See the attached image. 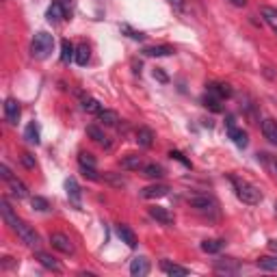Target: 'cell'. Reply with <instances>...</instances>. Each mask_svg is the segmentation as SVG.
Segmentation results:
<instances>
[{"label":"cell","instance_id":"1","mask_svg":"<svg viewBox=\"0 0 277 277\" xmlns=\"http://www.w3.org/2000/svg\"><path fill=\"white\" fill-rule=\"evenodd\" d=\"M0 212H3L5 223L17 234V236H20V240L24 242V245H29V247H39V242H41L39 234L35 232L29 223H24L22 219H17V214L11 210V206H9L7 199H3V202H0Z\"/></svg>","mask_w":277,"mask_h":277},{"label":"cell","instance_id":"2","mask_svg":"<svg viewBox=\"0 0 277 277\" xmlns=\"http://www.w3.org/2000/svg\"><path fill=\"white\" fill-rule=\"evenodd\" d=\"M230 182H232V186H234V193H236V197L240 199L242 204L256 206V204L262 202V193H260V188L254 186L251 182L242 180V178H236V176H230Z\"/></svg>","mask_w":277,"mask_h":277},{"label":"cell","instance_id":"3","mask_svg":"<svg viewBox=\"0 0 277 277\" xmlns=\"http://www.w3.org/2000/svg\"><path fill=\"white\" fill-rule=\"evenodd\" d=\"M52 50H54V37L46 31H39L31 41V54L35 59L43 61V59H48L52 54Z\"/></svg>","mask_w":277,"mask_h":277},{"label":"cell","instance_id":"4","mask_svg":"<svg viewBox=\"0 0 277 277\" xmlns=\"http://www.w3.org/2000/svg\"><path fill=\"white\" fill-rule=\"evenodd\" d=\"M188 204H190V208H195V210L202 212V214H216V212H219V206H216V202H214L212 197H208V195L190 197Z\"/></svg>","mask_w":277,"mask_h":277},{"label":"cell","instance_id":"5","mask_svg":"<svg viewBox=\"0 0 277 277\" xmlns=\"http://www.w3.org/2000/svg\"><path fill=\"white\" fill-rule=\"evenodd\" d=\"M50 245L54 247L57 251H61V254H67V256H72L74 254V242L69 240V236H65V234H61V232H54V234H50Z\"/></svg>","mask_w":277,"mask_h":277},{"label":"cell","instance_id":"6","mask_svg":"<svg viewBox=\"0 0 277 277\" xmlns=\"http://www.w3.org/2000/svg\"><path fill=\"white\" fill-rule=\"evenodd\" d=\"M214 271L219 275H236L240 273V264L234 258H221L214 262Z\"/></svg>","mask_w":277,"mask_h":277},{"label":"cell","instance_id":"7","mask_svg":"<svg viewBox=\"0 0 277 277\" xmlns=\"http://www.w3.org/2000/svg\"><path fill=\"white\" fill-rule=\"evenodd\" d=\"M20 115H22L20 102H17V100H13V98L5 100V119L9 121V124H11V126H15V124H17V119H20Z\"/></svg>","mask_w":277,"mask_h":277},{"label":"cell","instance_id":"8","mask_svg":"<svg viewBox=\"0 0 277 277\" xmlns=\"http://www.w3.org/2000/svg\"><path fill=\"white\" fill-rule=\"evenodd\" d=\"M35 260L43 266V268H48V271H54V273H61L63 268H61V264H59V260L57 258H52L50 254H43V251H37L35 254Z\"/></svg>","mask_w":277,"mask_h":277},{"label":"cell","instance_id":"9","mask_svg":"<svg viewBox=\"0 0 277 277\" xmlns=\"http://www.w3.org/2000/svg\"><path fill=\"white\" fill-rule=\"evenodd\" d=\"M46 17L50 22H61L63 17H67V11H65V7L61 0H52V5L48 7V11H46Z\"/></svg>","mask_w":277,"mask_h":277},{"label":"cell","instance_id":"10","mask_svg":"<svg viewBox=\"0 0 277 277\" xmlns=\"http://www.w3.org/2000/svg\"><path fill=\"white\" fill-rule=\"evenodd\" d=\"M169 186L167 184H152V186H145L141 190V195L145 199H158V197H164V195H169Z\"/></svg>","mask_w":277,"mask_h":277},{"label":"cell","instance_id":"11","mask_svg":"<svg viewBox=\"0 0 277 277\" xmlns=\"http://www.w3.org/2000/svg\"><path fill=\"white\" fill-rule=\"evenodd\" d=\"M65 190H67V197H69V202H72L76 208H80V186H78V182L74 178H69L65 180Z\"/></svg>","mask_w":277,"mask_h":277},{"label":"cell","instance_id":"12","mask_svg":"<svg viewBox=\"0 0 277 277\" xmlns=\"http://www.w3.org/2000/svg\"><path fill=\"white\" fill-rule=\"evenodd\" d=\"M130 273L136 275V277H145L150 273V260L147 258H134L132 262H130Z\"/></svg>","mask_w":277,"mask_h":277},{"label":"cell","instance_id":"13","mask_svg":"<svg viewBox=\"0 0 277 277\" xmlns=\"http://www.w3.org/2000/svg\"><path fill=\"white\" fill-rule=\"evenodd\" d=\"M150 216H152V219H156L158 223H162V225H171L173 223V214L167 210V208H160V206H152L150 208Z\"/></svg>","mask_w":277,"mask_h":277},{"label":"cell","instance_id":"14","mask_svg":"<svg viewBox=\"0 0 277 277\" xmlns=\"http://www.w3.org/2000/svg\"><path fill=\"white\" fill-rule=\"evenodd\" d=\"M228 136H230L238 147H247V143H249L247 132H242L240 128H236V124H230V126H228Z\"/></svg>","mask_w":277,"mask_h":277},{"label":"cell","instance_id":"15","mask_svg":"<svg viewBox=\"0 0 277 277\" xmlns=\"http://www.w3.org/2000/svg\"><path fill=\"white\" fill-rule=\"evenodd\" d=\"M208 93L214 95V98H219V100H225V98H230L232 95V87L223 85V82H210L208 85Z\"/></svg>","mask_w":277,"mask_h":277},{"label":"cell","instance_id":"16","mask_svg":"<svg viewBox=\"0 0 277 277\" xmlns=\"http://www.w3.org/2000/svg\"><path fill=\"white\" fill-rule=\"evenodd\" d=\"M117 236L121 238V242H126L128 247H136V234L130 230L128 225H124V223L117 225Z\"/></svg>","mask_w":277,"mask_h":277},{"label":"cell","instance_id":"17","mask_svg":"<svg viewBox=\"0 0 277 277\" xmlns=\"http://www.w3.org/2000/svg\"><path fill=\"white\" fill-rule=\"evenodd\" d=\"M262 134H264V138H268V143L277 145V121L275 119L262 121Z\"/></svg>","mask_w":277,"mask_h":277},{"label":"cell","instance_id":"18","mask_svg":"<svg viewBox=\"0 0 277 277\" xmlns=\"http://www.w3.org/2000/svg\"><path fill=\"white\" fill-rule=\"evenodd\" d=\"M160 268H162V273H167V275H178V277H184V275L190 273L186 266L173 264V262H169V260H162V262H160Z\"/></svg>","mask_w":277,"mask_h":277},{"label":"cell","instance_id":"19","mask_svg":"<svg viewBox=\"0 0 277 277\" xmlns=\"http://www.w3.org/2000/svg\"><path fill=\"white\" fill-rule=\"evenodd\" d=\"M119 164H121V169H126V171H136V169H143V162H141V158H138V156H134V154H128V156H124V158L119 160Z\"/></svg>","mask_w":277,"mask_h":277},{"label":"cell","instance_id":"20","mask_svg":"<svg viewBox=\"0 0 277 277\" xmlns=\"http://www.w3.org/2000/svg\"><path fill=\"white\" fill-rule=\"evenodd\" d=\"M143 176L150 178V180H160L164 178V167L162 164H156V162H150L143 167Z\"/></svg>","mask_w":277,"mask_h":277},{"label":"cell","instance_id":"21","mask_svg":"<svg viewBox=\"0 0 277 277\" xmlns=\"http://www.w3.org/2000/svg\"><path fill=\"white\" fill-rule=\"evenodd\" d=\"M136 143L141 145V147H152V143H154V132L150 128H138L136 130Z\"/></svg>","mask_w":277,"mask_h":277},{"label":"cell","instance_id":"22","mask_svg":"<svg viewBox=\"0 0 277 277\" xmlns=\"http://www.w3.org/2000/svg\"><path fill=\"white\" fill-rule=\"evenodd\" d=\"M9 188H11V193H13L17 199L29 197V188H26L24 182H20L17 178H11V180H9Z\"/></svg>","mask_w":277,"mask_h":277},{"label":"cell","instance_id":"23","mask_svg":"<svg viewBox=\"0 0 277 277\" xmlns=\"http://www.w3.org/2000/svg\"><path fill=\"white\" fill-rule=\"evenodd\" d=\"M260 13H262L264 22L271 26L273 33L277 35V9H273V7H262V9H260Z\"/></svg>","mask_w":277,"mask_h":277},{"label":"cell","instance_id":"24","mask_svg":"<svg viewBox=\"0 0 277 277\" xmlns=\"http://www.w3.org/2000/svg\"><path fill=\"white\" fill-rule=\"evenodd\" d=\"M24 138H26V141H29L31 145H39V141H41V138H39V126L35 124V121H31V124L26 126Z\"/></svg>","mask_w":277,"mask_h":277},{"label":"cell","instance_id":"25","mask_svg":"<svg viewBox=\"0 0 277 277\" xmlns=\"http://www.w3.org/2000/svg\"><path fill=\"white\" fill-rule=\"evenodd\" d=\"M102 180H104V182H108L110 186H117V188H124V186L128 184V180H126L124 176H121V173H113V171H106V173H104Z\"/></svg>","mask_w":277,"mask_h":277},{"label":"cell","instance_id":"26","mask_svg":"<svg viewBox=\"0 0 277 277\" xmlns=\"http://www.w3.org/2000/svg\"><path fill=\"white\" fill-rule=\"evenodd\" d=\"M173 50L171 46H150V48H145L143 50V54L145 57H169V54H173Z\"/></svg>","mask_w":277,"mask_h":277},{"label":"cell","instance_id":"27","mask_svg":"<svg viewBox=\"0 0 277 277\" xmlns=\"http://www.w3.org/2000/svg\"><path fill=\"white\" fill-rule=\"evenodd\" d=\"M89 59H91V50L87 43H80V46L76 48V54H74V61L78 65H87L89 63Z\"/></svg>","mask_w":277,"mask_h":277},{"label":"cell","instance_id":"28","mask_svg":"<svg viewBox=\"0 0 277 277\" xmlns=\"http://www.w3.org/2000/svg\"><path fill=\"white\" fill-rule=\"evenodd\" d=\"M225 242L221 238H208L202 242V251H206V254H216V251H221L223 249Z\"/></svg>","mask_w":277,"mask_h":277},{"label":"cell","instance_id":"29","mask_svg":"<svg viewBox=\"0 0 277 277\" xmlns=\"http://www.w3.org/2000/svg\"><path fill=\"white\" fill-rule=\"evenodd\" d=\"M262 271H268V273H277V258H271V256H262V258H258V262H256Z\"/></svg>","mask_w":277,"mask_h":277},{"label":"cell","instance_id":"30","mask_svg":"<svg viewBox=\"0 0 277 277\" xmlns=\"http://www.w3.org/2000/svg\"><path fill=\"white\" fill-rule=\"evenodd\" d=\"M98 117H100V121H102L104 126H117L119 124V115H117L115 110H106V108H104Z\"/></svg>","mask_w":277,"mask_h":277},{"label":"cell","instance_id":"31","mask_svg":"<svg viewBox=\"0 0 277 277\" xmlns=\"http://www.w3.org/2000/svg\"><path fill=\"white\" fill-rule=\"evenodd\" d=\"M82 108H85L87 113H93V115H100V113L104 110L102 104L95 100V98H85V100H82Z\"/></svg>","mask_w":277,"mask_h":277},{"label":"cell","instance_id":"32","mask_svg":"<svg viewBox=\"0 0 277 277\" xmlns=\"http://www.w3.org/2000/svg\"><path fill=\"white\" fill-rule=\"evenodd\" d=\"M78 164H80V167H91V169H95V167H98V160H95L93 154L80 152V154H78Z\"/></svg>","mask_w":277,"mask_h":277},{"label":"cell","instance_id":"33","mask_svg":"<svg viewBox=\"0 0 277 277\" xmlns=\"http://www.w3.org/2000/svg\"><path fill=\"white\" fill-rule=\"evenodd\" d=\"M74 54H76V48L72 46V43H69L67 39L61 41V61H63V63H67V61L72 59Z\"/></svg>","mask_w":277,"mask_h":277},{"label":"cell","instance_id":"34","mask_svg":"<svg viewBox=\"0 0 277 277\" xmlns=\"http://www.w3.org/2000/svg\"><path fill=\"white\" fill-rule=\"evenodd\" d=\"M204 106H206V108H210L212 113H221V110H223L221 100H219V98H214V95H210V93H208L206 98H204Z\"/></svg>","mask_w":277,"mask_h":277},{"label":"cell","instance_id":"35","mask_svg":"<svg viewBox=\"0 0 277 277\" xmlns=\"http://www.w3.org/2000/svg\"><path fill=\"white\" fill-rule=\"evenodd\" d=\"M119 29H121V33H126L130 39H136V41H143V39H145V33H141V31H134L130 24H121Z\"/></svg>","mask_w":277,"mask_h":277},{"label":"cell","instance_id":"36","mask_svg":"<svg viewBox=\"0 0 277 277\" xmlns=\"http://www.w3.org/2000/svg\"><path fill=\"white\" fill-rule=\"evenodd\" d=\"M87 134H89L95 143H102V145L106 143V136H104V132H102L98 126H87Z\"/></svg>","mask_w":277,"mask_h":277},{"label":"cell","instance_id":"37","mask_svg":"<svg viewBox=\"0 0 277 277\" xmlns=\"http://www.w3.org/2000/svg\"><path fill=\"white\" fill-rule=\"evenodd\" d=\"M20 158H22V164H24L26 169H35V164H37V160H35V156H33V154H29V152H24V154L20 156Z\"/></svg>","mask_w":277,"mask_h":277},{"label":"cell","instance_id":"38","mask_svg":"<svg viewBox=\"0 0 277 277\" xmlns=\"http://www.w3.org/2000/svg\"><path fill=\"white\" fill-rule=\"evenodd\" d=\"M31 202H33V208H35V210H41V212H46L48 210V202H46V199H43V197H33L31 199Z\"/></svg>","mask_w":277,"mask_h":277},{"label":"cell","instance_id":"39","mask_svg":"<svg viewBox=\"0 0 277 277\" xmlns=\"http://www.w3.org/2000/svg\"><path fill=\"white\" fill-rule=\"evenodd\" d=\"M167 3L176 9V11H180V13L186 11V0H167Z\"/></svg>","mask_w":277,"mask_h":277},{"label":"cell","instance_id":"40","mask_svg":"<svg viewBox=\"0 0 277 277\" xmlns=\"http://www.w3.org/2000/svg\"><path fill=\"white\" fill-rule=\"evenodd\" d=\"M80 171H82V176H85V178H89V180H100L98 171L91 169V167H80Z\"/></svg>","mask_w":277,"mask_h":277},{"label":"cell","instance_id":"41","mask_svg":"<svg viewBox=\"0 0 277 277\" xmlns=\"http://www.w3.org/2000/svg\"><path fill=\"white\" fill-rule=\"evenodd\" d=\"M0 178H3V180H11L13 176H11V171H9V167H7V164H0Z\"/></svg>","mask_w":277,"mask_h":277},{"label":"cell","instance_id":"42","mask_svg":"<svg viewBox=\"0 0 277 277\" xmlns=\"http://www.w3.org/2000/svg\"><path fill=\"white\" fill-rule=\"evenodd\" d=\"M63 3V7H65V11H67V15H72V11H74V7H76V0H61Z\"/></svg>","mask_w":277,"mask_h":277},{"label":"cell","instance_id":"43","mask_svg":"<svg viewBox=\"0 0 277 277\" xmlns=\"http://www.w3.org/2000/svg\"><path fill=\"white\" fill-rule=\"evenodd\" d=\"M169 156H171V158H176V160H180L182 164H186V167H190V160H186V158H184V156H182L180 152H171Z\"/></svg>","mask_w":277,"mask_h":277},{"label":"cell","instance_id":"44","mask_svg":"<svg viewBox=\"0 0 277 277\" xmlns=\"http://www.w3.org/2000/svg\"><path fill=\"white\" fill-rule=\"evenodd\" d=\"M230 3H232L234 7H245V5H247V0H230Z\"/></svg>","mask_w":277,"mask_h":277},{"label":"cell","instance_id":"45","mask_svg":"<svg viewBox=\"0 0 277 277\" xmlns=\"http://www.w3.org/2000/svg\"><path fill=\"white\" fill-rule=\"evenodd\" d=\"M268 249L275 251V254H277V240H268Z\"/></svg>","mask_w":277,"mask_h":277},{"label":"cell","instance_id":"46","mask_svg":"<svg viewBox=\"0 0 277 277\" xmlns=\"http://www.w3.org/2000/svg\"><path fill=\"white\" fill-rule=\"evenodd\" d=\"M154 76H158V78H160V80H162V82H164V80H167V76H164V74L160 72V69H156V72H154Z\"/></svg>","mask_w":277,"mask_h":277},{"label":"cell","instance_id":"47","mask_svg":"<svg viewBox=\"0 0 277 277\" xmlns=\"http://www.w3.org/2000/svg\"><path fill=\"white\" fill-rule=\"evenodd\" d=\"M275 171H277V162H275Z\"/></svg>","mask_w":277,"mask_h":277},{"label":"cell","instance_id":"48","mask_svg":"<svg viewBox=\"0 0 277 277\" xmlns=\"http://www.w3.org/2000/svg\"><path fill=\"white\" fill-rule=\"evenodd\" d=\"M275 208H277V206H275Z\"/></svg>","mask_w":277,"mask_h":277}]
</instances>
